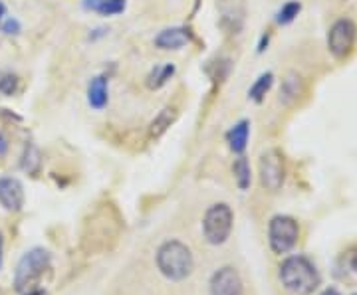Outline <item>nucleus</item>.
<instances>
[{
	"instance_id": "nucleus-20",
	"label": "nucleus",
	"mask_w": 357,
	"mask_h": 295,
	"mask_svg": "<svg viewBox=\"0 0 357 295\" xmlns=\"http://www.w3.org/2000/svg\"><path fill=\"white\" fill-rule=\"evenodd\" d=\"M126 10V0H100L96 6V13L103 14V16H115Z\"/></svg>"
},
{
	"instance_id": "nucleus-25",
	"label": "nucleus",
	"mask_w": 357,
	"mask_h": 295,
	"mask_svg": "<svg viewBox=\"0 0 357 295\" xmlns=\"http://www.w3.org/2000/svg\"><path fill=\"white\" fill-rule=\"evenodd\" d=\"M319 295H340V292H335V289H326L324 294H319Z\"/></svg>"
},
{
	"instance_id": "nucleus-16",
	"label": "nucleus",
	"mask_w": 357,
	"mask_h": 295,
	"mask_svg": "<svg viewBox=\"0 0 357 295\" xmlns=\"http://www.w3.org/2000/svg\"><path fill=\"white\" fill-rule=\"evenodd\" d=\"M22 168L28 175H36L42 165V154H40L38 147L34 143H28L24 147V154H22Z\"/></svg>"
},
{
	"instance_id": "nucleus-26",
	"label": "nucleus",
	"mask_w": 357,
	"mask_h": 295,
	"mask_svg": "<svg viewBox=\"0 0 357 295\" xmlns=\"http://www.w3.org/2000/svg\"><path fill=\"white\" fill-rule=\"evenodd\" d=\"M4 13H6V6L0 2V20H2V16H4Z\"/></svg>"
},
{
	"instance_id": "nucleus-13",
	"label": "nucleus",
	"mask_w": 357,
	"mask_h": 295,
	"mask_svg": "<svg viewBox=\"0 0 357 295\" xmlns=\"http://www.w3.org/2000/svg\"><path fill=\"white\" fill-rule=\"evenodd\" d=\"M248 137H250V121L243 119L227 133V141H229L232 153L243 154L244 149H246V143H248Z\"/></svg>"
},
{
	"instance_id": "nucleus-12",
	"label": "nucleus",
	"mask_w": 357,
	"mask_h": 295,
	"mask_svg": "<svg viewBox=\"0 0 357 295\" xmlns=\"http://www.w3.org/2000/svg\"><path fill=\"white\" fill-rule=\"evenodd\" d=\"M109 102V91H107V77L98 76L89 81L88 86V103L93 109H103Z\"/></svg>"
},
{
	"instance_id": "nucleus-15",
	"label": "nucleus",
	"mask_w": 357,
	"mask_h": 295,
	"mask_svg": "<svg viewBox=\"0 0 357 295\" xmlns=\"http://www.w3.org/2000/svg\"><path fill=\"white\" fill-rule=\"evenodd\" d=\"M232 173H234V180L238 184L241 191H246L250 186V180H252V175H250V165H248V159L246 157H238L232 165Z\"/></svg>"
},
{
	"instance_id": "nucleus-22",
	"label": "nucleus",
	"mask_w": 357,
	"mask_h": 295,
	"mask_svg": "<svg viewBox=\"0 0 357 295\" xmlns=\"http://www.w3.org/2000/svg\"><path fill=\"white\" fill-rule=\"evenodd\" d=\"M2 32H4V34H18V32H20V24H18V20L8 18V20L2 24Z\"/></svg>"
},
{
	"instance_id": "nucleus-5",
	"label": "nucleus",
	"mask_w": 357,
	"mask_h": 295,
	"mask_svg": "<svg viewBox=\"0 0 357 295\" xmlns=\"http://www.w3.org/2000/svg\"><path fill=\"white\" fill-rule=\"evenodd\" d=\"M268 236H270V248L276 254H286L292 250L298 242V238H300L298 222L290 216H276L270 222Z\"/></svg>"
},
{
	"instance_id": "nucleus-24",
	"label": "nucleus",
	"mask_w": 357,
	"mask_h": 295,
	"mask_svg": "<svg viewBox=\"0 0 357 295\" xmlns=\"http://www.w3.org/2000/svg\"><path fill=\"white\" fill-rule=\"evenodd\" d=\"M351 268L357 271V250L354 252V256H351Z\"/></svg>"
},
{
	"instance_id": "nucleus-11",
	"label": "nucleus",
	"mask_w": 357,
	"mask_h": 295,
	"mask_svg": "<svg viewBox=\"0 0 357 295\" xmlns=\"http://www.w3.org/2000/svg\"><path fill=\"white\" fill-rule=\"evenodd\" d=\"M187 42H189V32L185 28H167L155 38V46L161 50H178Z\"/></svg>"
},
{
	"instance_id": "nucleus-27",
	"label": "nucleus",
	"mask_w": 357,
	"mask_h": 295,
	"mask_svg": "<svg viewBox=\"0 0 357 295\" xmlns=\"http://www.w3.org/2000/svg\"><path fill=\"white\" fill-rule=\"evenodd\" d=\"M0 266H2V234H0Z\"/></svg>"
},
{
	"instance_id": "nucleus-19",
	"label": "nucleus",
	"mask_w": 357,
	"mask_h": 295,
	"mask_svg": "<svg viewBox=\"0 0 357 295\" xmlns=\"http://www.w3.org/2000/svg\"><path fill=\"white\" fill-rule=\"evenodd\" d=\"M300 10H302V4H300V2H296V0H290V2H286V4L280 8L276 22H278V24H290L294 18L300 14Z\"/></svg>"
},
{
	"instance_id": "nucleus-6",
	"label": "nucleus",
	"mask_w": 357,
	"mask_h": 295,
	"mask_svg": "<svg viewBox=\"0 0 357 295\" xmlns=\"http://www.w3.org/2000/svg\"><path fill=\"white\" fill-rule=\"evenodd\" d=\"M286 179V163H284V154L278 149H270L262 154L260 159V180L262 186L268 189L270 193L280 191Z\"/></svg>"
},
{
	"instance_id": "nucleus-2",
	"label": "nucleus",
	"mask_w": 357,
	"mask_h": 295,
	"mask_svg": "<svg viewBox=\"0 0 357 295\" xmlns=\"http://www.w3.org/2000/svg\"><path fill=\"white\" fill-rule=\"evenodd\" d=\"M157 266L165 278L173 280V282H181L192 270L191 250L175 240L165 242L157 252Z\"/></svg>"
},
{
	"instance_id": "nucleus-7",
	"label": "nucleus",
	"mask_w": 357,
	"mask_h": 295,
	"mask_svg": "<svg viewBox=\"0 0 357 295\" xmlns=\"http://www.w3.org/2000/svg\"><path fill=\"white\" fill-rule=\"evenodd\" d=\"M357 28L351 20H337L328 32V48L337 60L347 58L356 46Z\"/></svg>"
},
{
	"instance_id": "nucleus-14",
	"label": "nucleus",
	"mask_w": 357,
	"mask_h": 295,
	"mask_svg": "<svg viewBox=\"0 0 357 295\" xmlns=\"http://www.w3.org/2000/svg\"><path fill=\"white\" fill-rule=\"evenodd\" d=\"M173 76H175V65L173 64L157 65L153 72L149 74V77H147V88H149V90H159V88H163Z\"/></svg>"
},
{
	"instance_id": "nucleus-1",
	"label": "nucleus",
	"mask_w": 357,
	"mask_h": 295,
	"mask_svg": "<svg viewBox=\"0 0 357 295\" xmlns=\"http://www.w3.org/2000/svg\"><path fill=\"white\" fill-rule=\"evenodd\" d=\"M282 285L296 295H310L318 289L319 273L314 264L302 256L288 257L280 266Z\"/></svg>"
},
{
	"instance_id": "nucleus-17",
	"label": "nucleus",
	"mask_w": 357,
	"mask_h": 295,
	"mask_svg": "<svg viewBox=\"0 0 357 295\" xmlns=\"http://www.w3.org/2000/svg\"><path fill=\"white\" fill-rule=\"evenodd\" d=\"M173 121H175V109H169V107H167V109H163V111L153 119V123H151V127H149V135L155 137V139L161 137L167 129L171 127Z\"/></svg>"
},
{
	"instance_id": "nucleus-21",
	"label": "nucleus",
	"mask_w": 357,
	"mask_h": 295,
	"mask_svg": "<svg viewBox=\"0 0 357 295\" xmlns=\"http://www.w3.org/2000/svg\"><path fill=\"white\" fill-rule=\"evenodd\" d=\"M18 83L20 81H18V77L14 76V74H6V72L0 74V93L2 95H8V97L14 95L18 91Z\"/></svg>"
},
{
	"instance_id": "nucleus-28",
	"label": "nucleus",
	"mask_w": 357,
	"mask_h": 295,
	"mask_svg": "<svg viewBox=\"0 0 357 295\" xmlns=\"http://www.w3.org/2000/svg\"><path fill=\"white\" fill-rule=\"evenodd\" d=\"M28 295H46L44 292H28Z\"/></svg>"
},
{
	"instance_id": "nucleus-9",
	"label": "nucleus",
	"mask_w": 357,
	"mask_h": 295,
	"mask_svg": "<svg viewBox=\"0 0 357 295\" xmlns=\"http://www.w3.org/2000/svg\"><path fill=\"white\" fill-rule=\"evenodd\" d=\"M0 205L10 212H18L24 206V189L20 180L6 177L0 179Z\"/></svg>"
},
{
	"instance_id": "nucleus-4",
	"label": "nucleus",
	"mask_w": 357,
	"mask_h": 295,
	"mask_svg": "<svg viewBox=\"0 0 357 295\" xmlns=\"http://www.w3.org/2000/svg\"><path fill=\"white\" fill-rule=\"evenodd\" d=\"M232 220H234V216H232V210H230L229 205H222V202L220 205H213L206 210V214H204V238L211 244H222L230 236Z\"/></svg>"
},
{
	"instance_id": "nucleus-23",
	"label": "nucleus",
	"mask_w": 357,
	"mask_h": 295,
	"mask_svg": "<svg viewBox=\"0 0 357 295\" xmlns=\"http://www.w3.org/2000/svg\"><path fill=\"white\" fill-rule=\"evenodd\" d=\"M6 151H8V141H6V137L0 133V157H4Z\"/></svg>"
},
{
	"instance_id": "nucleus-18",
	"label": "nucleus",
	"mask_w": 357,
	"mask_h": 295,
	"mask_svg": "<svg viewBox=\"0 0 357 295\" xmlns=\"http://www.w3.org/2000/svg\"><path fill=\"white\" fill-rule=\"evenodd\" d=\"M272 83H274V76H272L270 72H268V74H262V76L258 77L255 83H252V88L248 90V97H250L252 102L260 103L264 99V95L270 91Z\"/></svg>"
},
{
	"instance_id": "nucleus-3",
	"label": "nucleus",
	"mask_w": 357,
	"mask_h": 295,
	"mask_svg": "<svg viewBox=\"0 0 357 295\" xmlns=\"http://www.w3.org/2000/svg\"><path fill=\"white\" fill-rule=\"evenodd\" d=\"M50 266V254L42 248L30 250L24 257L18 262L16 276H14V285L18 292H30L32 285L40 282V278L44 276V271Z\"/></svg>"
},
{
	"instance_id": "nucleus-8",
	"label": "nucleus",
	"mask_w": 357,
	"mask_h": 295,
	"mask_svg": "<svg viewBox=\"0 0 357 295\" xmlns=\"http://www.w3.org/2000/svg\"><path fill=\"white\" fill-rule=\"evenodd\" d=\"M211 295H243V282L234 268L218 270L211 280Z\"/></svg>"
},
{
	"instance_id": "nucleus-10",
	"label": "nucleus",
	"mask_w": 357,
	"mask_h": 295,
	"mask_svg": "<svg viewBox=\"0 0 357 295\" xmlns=\"http://www.w3.org/2000/svg\"><path fill=\"white\" fill-rule=\"evenodd\" d=\"M302 93H304V79L296 72H290L282 79L280 103H284L286 107H292L294 103H298V99L302 97Z\"/></svg>"
}]
</instances>
